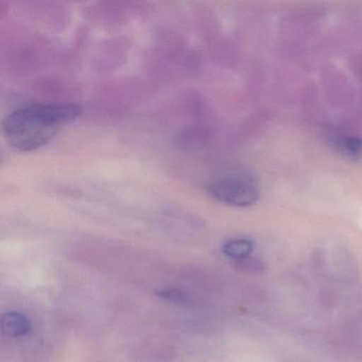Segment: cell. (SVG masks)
Wrapping results in <instances>:
<instances>
[{"label": "cell", "instance_id": "obj_1", "mask_svg": "<svg viewBox=\"0 0 362 362\" xmlns=\"http://www.w3.org/2000/svg\"><path fill=\"white\" fill-rule=\"evenodd\" d=\"M81 110L75 105H35L6 116L4 134L14 149L33 151L47 145L63 127L75 122Z\"/></svg>", "mask_w": 362, "mask_h": 362}, {"label": "cell", "instance_id": "obj_2", "mask_svg": "<svg viewBox=\"0 0 362 362\" xmlns=\"http://www.w3.org/2000/svg\"><path fill=\"white\" fill-rule=\"evenodd\" d=\"M207 192L218 202L234 207H247L255 204L259 189L254 180L245 175H228L211 182Z\"/></svg>", "mask_w": 362, "mask_h": 362}, {"label": "cell", "instance_id": "obj_3", "mask_svg": "<svg viewBox=\"0 0 362 362\" xmlns=\"http://www.w3.org/2000/svg\"><path fill=\"white\" fill-rule=\"evenodd\" d=\"M4 334L11 338H23L30 332L31 324L28 317L16 311L6 313L1 317Z\"/></svg>", "mask_w": 362, "mask_h": 362}, {"label": "cell", "instance_id": "obj_4", "mask_svg": "<svg viewBox=\"0 0 362 362\" xmlns=\"http://www.w3.org/2000/svg\"><path fill=\"white\" fill-rule=\"evenodd\" d=\"M254 251V243L247 238H235L226 241L221 247L224 256L230 259L243 262L247 259Z\"/></svg>", "mask_w": 362, "mask_h": 362}, {"label": "cell", "instance_id": "obj_5", "mask_svg": "<svg viewBox=\"0 0 362 362\" xmlns=\"http://www.w3.org/2000/svg\"><path fill=\"white\" fill-rule=\"evenodd\" d=\"M338 147L345 156L351 158H358L362 154V139L357 136H342L337 141Z\"/></svg>", "mask_w": 362, "mask_h": 362}, {"label": "cell", "instance_id": "obj_6", "mask_svg": "<svg viewBox=\"0 0 362 362\" xmlns=\"http://www.w3.org/2000/svg\"><path fill=\"white\" fill-rule=\"evenodd\" d=\"M158 296L165 300H173V302H183L185 300V294L183 292L175 289H163L158 291Z\"/></svg>", "mask_w": 362, "mask_h": 362}]
</instances>
